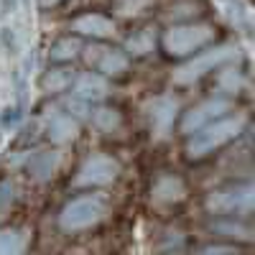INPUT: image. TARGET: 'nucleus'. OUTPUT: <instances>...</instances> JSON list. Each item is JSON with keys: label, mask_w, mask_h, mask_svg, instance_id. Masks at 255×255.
<instances>
[{"label": "nucleus", "mask_w": 255, "mask_h": 255, "mask_svg": "<svg viewBox=\"0 0 255 255\" xmlns=\"http://www.w3.org/2000/svg\"><path fill=\"white\" fill-rule=\"evenodd\" d=\"M245 128V118L243 115H235V118H220L215 123L204 125L202 130L191 133L189 135V143H186V153L189 158H204L207 153L217 151L225 143L235 140Z\"/></svg>", "instance_id": "nucleus-1"}, {"label": "nucleus", "mask_w": 255, "mask_h": 255, "mask_svg": "<svg viewBox=\"0 0 255 255\" xmlns=\"http://www.w3.org/2000/svg\"><path fill=\"white\" fill-rule=\"evenodd\" d=\"M105 215H108V202L102 197H97V194L77 197L64 204L61 215H59V227L67 232H82V230H90L97 222H102Z\"/></svg>", "instance_id": "nucleus-2"}, {"label": "nucleus", "mask_w": 255, "mask_h": 255, "mask_svg": "<svg viewBox=\"0 0 255 255\" xmlns=\"http://www.w3.org/2000/svg\"><path fill=\"white\" fill-rule=\"evenodd\" d=\"M238 59V46H230V44H222V46H215L209 49L194 59H189L186 64H181V67L174 72V82L176 84H191L202 79L204 74L215 72L217 67H222V64L227 61H235Z\"/></svg>", "instance_id": "nucleus-3"}, {"label": "nucleus", "mask_w": 255, "mask_h": 255, "mask_svg": "<svg viewBox=\"0 0 255 255\" xmlns=\"http://www.w3.org/2000/svg\"><path fill=\"white\" fill-rule=\"evenodd\" d=\"M215 31L209 23H181L168 28L163 36V46L171 56H186L191 51L202 49L204 44H209Z\"/></svg>", "instance_id": "nucleus-4"}, {"label": "nucleus", "mask_w": 255, "mask_h": 255, "mask_svg": "<svg viewBox=\"0 0 255 255\" xmlns=\"http://www.w3.org/2000/svg\"><path fill=\"white\" fill-rule=\"evenodd\" d=\"M255 202L253 184H232L217 189L207 197V209L215 215H232V212H250Z\"/></svg>", "instance_id": "nucleus-5"}, {"label": "nucleus", "mask_w": 255, "mask_h": 255, "mask_svg": "<svg viewBox=\"0 0 255 255\" xmlns=\"http://www.w3.org/2000/svg\"><path fill=\"white\" fill-rule=\"evenodd\" d=\"M118 174H120V163L113 156H92L79 166L74 186H105L115 181Z\"/></svg>", "instance_id": "nucleus-6"}, {"label": "nucleus", "mask_w": 255, "mask_h": 255, "mask_svg": "<svg viewBox=\"0 0 255 255\" xmlns=\"http://www.w3.org/2000/svg\"><path fill=\"white\" fill-rule=\"evenodd\" d=\"M230 110H232V102L225 100V97L204 100V102H199L197 108H191V110L184 115V120H181V133H186V135L197 133V130H202L204 125L220 120V118H222L225 113H230Z\"/></svg>", "instance_id": "nucleus-7"}, {"label": "nucleus", "mask_w": 255, "mask_h": 255, "mask_svg": "<svg viewBox=\"0 0 255 255\" xmlns=\"http://www.w3.org/2000/svg\"><path fill=\"white\" fill-rule=\"evenodd\" d=\"M145 113H148V120H151L153 133L161 138V135H166L168 130H171V125L176 120V113H179V102L171 95H158L153 100H148Z\"/></svg>", "instance_id": "nucleus-8"}, {"label": "nucleus", "mask_w": 255, "mask_h": 255, "mask_svg": "<svg viewBox=\"0 0 255 255\" xmlns=\"http://www.w3.org/2000/svg\"><path fill=\"white\" fill-rule=\"evenodd\" d=\"M84 59H87L92 69L108 74V77L123 74L128 69V54L110 49V46H87L84 49Z\"/></svg>", "instance_id": "nucleus-9"}, {"label": "nucleus", "mask_w": 255, "mask_h": 255, "mask_svg": "<svg viewBox=\"0 0 255 255\" xmlns=\"http://www.w3.org/2000/svg\"><path fill=\"white\" fill-rule=\"evenodd\" d=\"M61 166V153L54 151V148H41V151H33L26 161V168L28 174L36 179V181H49Z\"/></svg>", "instance_id": "nucleus-10"}, {"label": "nucleus", "mask_w": 255, "mask_h": 255, "mask_svg": "<svg viewBox=\"0 0 255 255\" xmlns=\"http://www.w3.org/2000/svg\"><path fill=\"white\" fill-rule=\"evenodd\" d=\"M108 95H110V84L100 74H82V77L74 79V95L72 97H77L82 102H87V105L90 102H100Z\"/></svg>", "instance_id": "nucleus-11"}, {"label": "nucleus", "mask_w": 255, "mask_h": 255, "mask_svg": "<svg viewBox=\"0 0 255 255\" xmlns=\"http://www.w3.org/2000/svg\"><path fill=\"white\" fill-rule=\"evenodd\" d=\"M46 133L54 143H69L77 138L79 125L72 115L61 113V110H49L46 113Z\"/></svg>", "instance_id": "nucleus-12"}, {"label": "nucleus", "mask_w": 255, "mask_h": 255, "mask_svg": "<svg viewBox=\"0 0 255 255\" xmlns=\"http://www.w3.org/2000/svg\"><path fill=\"white\" fill-rule=\"evenodd\" d=\"M72 28L82 36H92V38H108L115 33V23L108 15H100V13H84L74 18Z\"/></svg>", "instance_id": "nucleus-13"}, {"label": "nucleus", "mask_w": 255, "mask_h": 255, "mask_svg": "<svg viewBox=\"0 0 255 255\" xmlns=\"http://www.w3.org/2000/svg\"><path fill=\"white\" fill-rule=\"evenodd\" d=\"M151 197L156 204H174L186 197V186L179 176H161L151 189Z\"/></svg>", "instance_id": "nucleus-14"}, {"label": "nucleus", "mask_w": 255, "mask_h": 255, "mask_svg": "<svg viewBox=\"0 0 255 255\" xmlns=\"http://www.w3.org/2000/svg\"><path fill=\"white\" fill-rule=\"evenodd\" d=\"M153 46H156V36L151 28H140L125 41L128 54H133V56H145L148 51H153Z\"/></svg>", "instance_id": "nucleus-15"}, {"label": "nucleus", "mask_w": 255, "mask_h": 255, "mask_svg": "<svg viewBox=\"0 0 255 255\" xmlns=\"http://www.w3.org/2000/svg\"><path fill=\"white\" fill-rule=\"evenodd\" d=\"M79 51H82V41L74 38V36H67V38L54 41L51 49H49V56H51L54 61H72Z\"/></svg>", "instance_id": "nucleus-16"}, {"label": "nucleus", "mask_w": 255, "mask_h": 255, "mask_svg": "<svg viewBox=\"0 0 255 255\" xmlns=\"http://www.w3.org/2000/svg\"><path fill=\"white\" fill-rule=\"evenodd\" d=\"M26 235L20 230H0V255H23Z\"/></svg>", "instance_id": "nucleus-17"}, {"label": "nucleus", "mask_w": 255, "mask_h": 255, "mask_svg": "<svg viewBox=\"0 0 255 255\" xmlns=\"http://www.w3.org/2000/svg\"><path fill=\"white\" fill-rule=\"evenodd\" d=\"M217 3L222 8V15L230 20V23L240 26V23H245V20L250 18V10H248V5L243 3V0H217Z\"/></svg>", "instance_id": "nucleus-18"}, {"label": "nucleus", "mask_w": 255, "mask_h": 255, "mask_svg": "<svg viewBox=\"0 0 255 255\" xmlns=\"http://www.w3.org/2000/svg\"><path fill=\"white\" fill-rule=\"evenodd\" d=\"M74 82V72L72 69H51L44 77V90L49 92H64L67 87H72Z\"/></svg>", "instance_id": "nucleus-19"}, {"label": "nucleus", "mask_w": 255, "mask_h": 255, "mask_svg": "<svg viewBox=\"0 0 255 255\" xmlns=\"http://www.w3.org/2000/svg\"><path fill=\"white\" fill-rule=\"evenodd\" d=\"M0 51L8 56H18L23 51V41H20V33L13 26H0Z\"/></svg>", "instance_id": "nucleus-20"}, {"label": "nucleus", "mask_w": 255, "mask_h": 255, "mask_svg": "<svg viewBox=\"0 0 255 255\" xmlns=\"http://www.w3.org/2000/svg\"><path fill=\"white\" fill-rule=\"evenodd\" d=\"M90 120H92L95 128H100V130H105V133H113L115 128L120 125V115L113 108H97V110H92Z\"/></svg>", "instance_id": "nucleus-21"}, {"label": "nucleus", "mask_w": 255, "mask_h": 255, "mask_svg": "<svg viewBox=\"0 0 255 255\" xmlns=\"http://www.w3.org/2000/svg\"><path fill=\"white\" fill-rule=\"evenodd\" d=\"M158 253L161 255H181L184 253V235L179 230H166L158 243Z\"/></svg>", "instance_id": "nucleus-22"}, {"label": "nucleus", "mask_w": 255, "mask_h": 255, "mask_svg": "<svg viewBox=\"0 0 255 255\" xmlns=\"http://www.w3.org/2000/svg\"><path fill=\"white\" fill-rule=\"evenodd\" d=\"M212 230L220 232V235H225V238H235V240H250L253 238L250 227H245L240 222H215Z\"/></svg>", "instance_id": "nucleus-23"}, {"label": "nucleus", "mask_w": 255, "mask_h": 255, "mask_svg": "<svg viewBox=\"0 0 255 255\" xmlns=\"http://www.w3.org/2000/svg\"><path fill=\"white\" fill-rule=\"evenodd\" d=\"M243 87H245V77L238 69H227L220 74V90L225 95H238Z\"/></svg>", "instance_id": "nucleus-24"}, {"label": "nucleus", "mask_w": 255, "mask_h": 255, "mask_svg": "<svg viewBox=\"0 0 255 255\" xmlns=\"http://www.w3.org/2000/svg\"><path fill=\"white\" fill-rule=\"evenodd\" d=\"M151 3H153V0H113L115 10H118L120 15H125V18L143 13V10H145L148 5H151Z\"/></svg>", "instance_id": "nucleus-25"}, {"label": "nucleus", "mask_w": 255, "mask_h": 255, "mask_svg": "<svg viewBox=\"0 0 255 255\" xmlns=\"http://www.w3.org/2000/svg\"><path fill=\"white\" fill-rule=\"evenodd\" d=\"M20 123H23V110H20V105H8V108L0 113V125H3L5 130H15Z\"/></svg>", "instance_id": "nucleus-26"}, {"label": "nucleus", "mask_w": 255, "mask_h": 255, "mask_svg": "<svg viewBox=\"0 0 255 255\" xmlns=\"http://www.w3.org/2000/svg\"><path fill=\"white\" fill-rule=\"evenodd\" d=\"M15 202V189L10 181H0V215L3 212H8Z\"/></svg>", "instance_id": "nucleus-27"}, {"label": "nucleus", "mask_w": 255, "mask_h": 255, "mask_svg": "<svg viewBox=\"0 0 255 255\" xmlns=\"http://www.w3.org/2000/svg\"><path fill=\"white\" fill-rule=\"evenodd\" d=\"M197 255H240V253L230 245H207V248L197 250Z\"/></svg>", "instance_id": "nucleus-28"}, {"label": "nucleus", "mask_w": 255, "mask_h": 255, "mask_svg": "<svg viewBox=\"0 0 255 255\" xmlns=\"http://www.w3.org/2000/svg\"><path fill=\"white\" fill-rule=\"evenodd\" d=\"M38 3H41V5H44V8H49V5H56V3H59V0H38Z\"/></svg>", "instance_id": "nucleus-29"}]
</instances>
